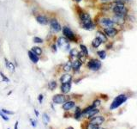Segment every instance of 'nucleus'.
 Instances as JSON below:
<instances>
[{
    "label": "nucleus",
    "instance_id": "obj_1",
    "mask_svg": "<svg viewBox=\"0 0 137 129\" xmlns=\"http://www.w3.org/2000/svg\"><path fill=\"white\" fill-rule=\"evenodd\" d=\"M112 10L113 14L117 16H121L126 17L127 15H128V7L125 5L124 2L121 1V0L115 1V3L112 4Z\"/></svg>",
    "mask_w": 137,
    "mask_h": 129
},
{
    "label": "nucleus",
    "instance_id": "obj_2",
    "mask_svg": "<svg viewBox=\"0 0 137 129\" xmlns=\"http://www.w3.org/2000/svg\"><path fill=\"white\" fill-rule=\"evenodd\" d=\"M127 99H128L127 96L126 95H124V94H121V95L117 96V97H116L114 100H113V102H112V104H111L110 109L111 110H113V109H117L118 107L121 106L122 103H124L125 102H126Z\"/></svg>",
    "mask_w": 137,
    "mask_h": 129
},
{
    "label": "nucleus",
    "instance_id": "obj_3",
    "mask_svg": "<svg viewBox=\"0 0 137 129\" xmlns=\"http://www.w3.org/2000/svg\"><path fill=\"white\" fill-rule=\"evenodd\" d=\"M63 34H64V36L68 40V41H74V42H78L75 34L73 33V31L70 29V28L67 27V26H64V27L63 28Z\"/></svg>",
    "mask_w": 137,
    "mask_h": 129
},
{
    "label": "nucleus",
    "instance_id": "obj_4",
    "mask_svg": "<svg viewBox=\"0 0 137 129\" xmlns=\"http://www.w3.org/2000/svg\"><path fill=\"white\" fill-rule=\"evenodd\" d=\"M101 66H102V64H101L100 60H98L97 58H92L87 63V67L88 69L92 70V71H99L100 69Z\"/></svg>",
    "mask_w": 137,
    "mask_h": 129
},
{
    "label": "nucleus",
    "instance_id": "obj_5",
    "mask_svg": "<svg viewBox=\"0 0 137 129\" xmlns=\"http://www.w3.org/2000/svg\"><path fill=\"white\" fill-rule=\"evenodd\" d=\"M99 23L104 29H107V28H114L115 25H117L113 22L112 19H110L108 17H102L99 21Z\"/></svg>",
    "mask_w": 137,
    "mask_h": 129
},
{
    "label": "nucleus",
    "instance_id": "obj_6",
    "mask_svg": "<svg viewBox=\"0 0 137 129\" xmlns=\"http://www.w3.org/2000/svg\"><path fill=\"white\" fill-rule=\"evenodd\" d=\"M52 101L56 104H62V103L67 102V97L63 95V94H58V95H55L52 97Z\"/></svg>",
    "mask_w": 137,
    "mask_h": 129
},
{
    "label": "nucleus",
    "instance_id": "obj_7",
    "mask_svg": "<svg viewBox=\"0 0 137 129\" xmlns=\"http://www.w3.org/2000/svg\"><path fill=\"white\" fill-rule=\"evenodd\" d=\"M79 18H80V21H81V25L89 22H92L91 16H89V14H87V12H84V11H81V12L79 13Z\"/></svg>",
    "mask_w": 137,
    "mask_h": 129
},
{
    "label": "nucleus",
    "instance_id": "obj_8",
    "mask_svg": "<svg viewBox=\"0 0 137 129\" xmlns=\"http://www.w3.org/2000/svg\"><path fill=\"white\" fill-rule=\"evenodd\" d=\"M58 44L61 48H64L65 50H68L70 48V42L66 37H60L58 40Z\"/></svg>",
    "mask_w": 137,
    "mask_h": 129
},
{
    "label": "nucleus",
    "instance_id": "obj_9",
    "mask_svg": "<svg viewBox=\"0 0 137 129\" xmlns=\"http://www.w3.org/2000/svg\"><path fill=\"white\" fill-rule=\"evenodd\" d=\"M104 33L106 34V36L113 38V37L117 36L118 30L115 29V28H107V29H104Z\"/></svg>",
    "mask_w": 137,
    "mask_h": 129
},
{
    "label": "nucleus",
    "instance_id": "obj_10",
    "mask_svg": "<svg viewBox=\"0 0 137 129\" xmlns=\"http://www.w3.org/2000/svg\"><path fill=\"white\" fill-rule=\"evenodd\" d=\"M104 121H105V118H104L103 116H93L92 117V118H90V122L98 126L102 125Z\"/></svg>",
    "mask_w": 137,
    "mask_h": 129
},
{
    "label": "nucleus",
    "instance_id": "obj_11",
    "mask_svg": "<svg viewBox=\"0 0 137 129\" xmlns=\"http://www.w3.org/2000/svg\"><path fill=\"white\" fill-rule=\"evenodd\" d=\"M50 24H51V28L54 30L55 32H59L62 28H61V25L58 23V22L56 19H51L50 21Z\"/></svg>",
    "mask_w": 137,
    "mask_h": 129
},
{
    "label": "nucleus",
    "instance_id": "obj_12",
    "mask_svg": "<svg viewBox=\"0 0 137 129\" xmlns=\"http://www.w3.org/2000/svg\"><path fill=\"white\" fill-rule=\"evenodd\" d=\"M70 89H71V82H68L66 84H62L61 85V91L63 94H67L70 92Z\"/></svg>",
    "mask_w": 137,
    "mask_h": 129
},
{
    "label": "nucleus",
    "instance_id": "obj_13",
    "mask_svg": "<svg viewBox=\"0 0 137 129\" xmlns=\"http://www.w3.org/2000/svg\"><path fill=\"white\" fill-rule=\"evenodd\" d=\"M74 107H75V102H73V101H67V102H65L63 105V109H64L65 111H68V110L73 109Z\"/></svg>",
    "mask_w": 137,
    "mask_h": 129
},
{
    "label": "nucleus",
    "instance_id": "obj_14",
    "mask_svg": "<svg viewBox=\"0 0 137 129\" xmlns=\"http://www.w3.org/2000/svg\"><path fill=\"white\" fill-rule=\"evenodd\" d=\"M72 80V76L70 74H64L60 77V82L62 84H66L68 82H71Z\"/></svg>",
    "mask_w": 137,
    "mask_h": 129
},
{
    "label": "nucleus",
    "instance_id": "obj_15",
    "mask_svg": "<svg viewBox=\"0 0 137 129\" xmlns=\"http://www.w3.org/2000/svg\"><path fill=\"white\" fill-rule=\"evenodd\" d=\"M97 113H99V109H97L94 108V109L89 110V111H87V113L83 114V115L86 116V118H92V117H93Z\"/></svg>",
    "mask_w": 137,
    "mask_h": 129
},
{
    "label": "nucleus",
    "instance_id": "obj_16",
    "mask_svg": "<svg viewBox=\"0 0 137 129\" xmlns=\"http://www.w3.org/2000/svg\"><path fill=\"white\" fill-rule=\"evenodd\" d=\"M36 20L39 24H42V25H46V24H48V22H49L48 19H47L45 16H38L36 17Z\"/></svg>",
    "mask_w": 137,
    "mask_h": 129
},
{
    "label": "nucleus",
    "instance_id": "obj_17",
    "mask_svg": "<svg viewBox=\"0 0 137 129\" xmlns=\"http://www.w3.org/2000/svg\"><path fill=\"white\" fill-rule=\"evenodd\" d=\"M28 57H29L30 60H32V62L37 63L38 61H39V56L35 54L34 52H32V51H28Z\"/></svg>",
    "mask_w": 137,
    "mask_h": 129
},
{
    "label": "nucleus",
    "instance_id": "obj_18",
    "mask_svg": "<svg viewBox=\"0 0 137 129\" xmlns=\"http://www.w3.org/2000/svg\"><path fill=\"white\" fill-rule=\"evenodd\" d=\"M82 65V63L79 60H75V61L72 62V69L74 70L75 72H78L80 70V68H81Z\"/></svg>",
    "mask_w": 137,
    "mask_h": 129
},
{
    "label": "nucleus",
    "instance_id": "obj_19",
    "mask_svg": "<svg viewBox=\"0 0 137 129\" xmlns=\"http://www.w3.org/2000/svg\"><path fill=\"white\" fill-rule=\"evenodd\" d=\"M96 34H97V37L100 38L102 42H104V43H105V42H107V37H106V34H105V33L104 32L98 31Z\"/></svg>",
    "mask_w": 137,
    "mask_h": 129
},
{
    "label": "nucleus",
    "instance_id": "obj_20",
    "mask_svg": "<svg viewBox=\"0 0 137 129\" xmlns=\"http://www.w3.org/2000/svg\"><path fill=\"white\" fill-rule=\"evenodd\" d=\"M82 29H86V30H92L94 29V24L93 22H89L87 23H85V24L81 25Z\"/></svg>",
    "mask_w": 137,
    "mask_h": 129
},
{
    "label": "nucleus",
    "instance_id": "obj_21",
    "mask_svg": "<svg viewBox=\"0 0 137 129\" xmlns=\"http://www.w3.org/2000/svg\"><path fill=\"white\" fill-rule=\"evenodd\" d=\"M102 43V41H101V40L100 38H98V37H96L95 39H93V41H92V46H93V48H99V46H100V44Z\"/></svg>",
    "mask_w": 137,
    "mask_h": 129
},
{
    "label": "nucleus",
    "instance_id": "obj_22",
    "mask_svg": "<svg viewBox=\"0 0 137 129\" xmlns=\"http://www.w3.org/2000/svg\"><path fill=\"white\" fill-rule=\"evenodd\" d=\"M5 64H6V66L7 68L11 72H15V66H14V64L12 62H9V60H7L5 58Z\"/></svg>",
    "mask_w": 137,
    "mask_h": 129
},
{
    "label": "nucleus",
    "instance_id": "obj_23",
    "mask_svg": "<svg viewBox=\"0 0 137 129\" xmlns=\"http://www.w3.org/2000/svg\"><path fill=\"white\" fill-rule=\"evenodd\" d=\"M82 115H83V114H82V110H81V109H80L79 107L76 108L75 112V118L76 120H79Z\"/></svg>",
    "mask_w": 137,
    "mask_h": 129
},
{
    "label": "nucleus",
    "instance_id": "obj_24",
    "mask_svg": "<svg viewBox=\"0 0 137 129\" xmlns=\"http://www.w3.org/2000/svg\"><path fill=\"white\" fill-rule=\"evenodd\" d=\"M63 71H64L65 72H70V71H71V69H72V62L70 61V62H68L67 64H65L64 65H63Z\"/></svg>",
    "mask_w": 137,
    "mask_h": 129
},
{
    "label": "nucleus",
    "instance_id": "obj_25",
    "mask_svg": "<svg viewBox=\"0 0 137 129\" xmlns=\"http://www.w3.org/2000/svg\"><path fill=\"white\" fill-rule=\"evenodd\" d=\"M32 52H34L35 54L38 55V56L41 55V53H42L41 48H39V46H34V48H32Z\"/></svg>",
    "mask_w": 137,
    "mask_h": 129
},
{
    "label": "nucleus",
    "instance_id": "obj_26",
    "mask_svg": "<svg viewBox=\"0 0 137 129\" xmlns=\"http://www.w3.org/2000/svg\"><path fill=\"white\" fill-rule=\"evenodd\" d=\"M99 128L100 127H99L98 125H95V124L91 123V122L87 124V127H86V129H99Z\"/></svg>",
    "mask_w": 137,
    "mask_h": 129
},
{
    "label": "nucleus",
    "instance_id": "obj_27",
    "mask_svg": "<svg viewBox=\"0 0 137 129\" xmlns=\"http://www.w3.org/2000/svg\"><path fill=\"white\" fill-rule=\"evenodd\" d=\"M97 54L99 55V57H100L101 60H105V57H106V53L104 50L102 51H98V53H97Z\"/></svg>",
    "mask_w": 137,
    "mask_h": 129
},
{
    "label": "nucleus",
    "instance_id": "obj_28",
    "mask_svg": "<svg viewBox=\"0 0 137 129\" xmlns=\"http://www.w3.org/2000/svg\"><path fill=\"white\" fill-rule=\"evenodd\" d=\"M48 86H49V88H50L51 90H54L57 88V83L55 81H51V82L49 83Z\"/></svg>",
    "mask_w": 137,
    "mask_h": 129
},
{
    "label": "nucleus",
    "instance_id": "obj_29",
    "mask_svg": "<svg viewBox=\"0 0 137 129\" xmlns=\"http://www.w3.org/2000/svg\"><path fill=\"white\" fill-rule=\"evenodd\" d=\"M43 120H44V122L46 125H47L49 121H50V117L48 116V114H47L46 113L43 114Z\"/></svg>",
    "mask_w": 137,
    "mask_h": 129
},
{
    "label": "nucleus",
    "instance_id": "obj_30",
    "mask_svg": "<svg viewBox=\"0 0 137 129\" xmlns=\"http://www.w3.org/2000/svg\"><path fill=\"white\" fill-rule=\"evenodd\" d=\"M80 48H81V52L84 53L85 56H87H87H88V51H87V48H86V46L81 45V46H80Z\"/></svg>",
    "mask_w": 137,
    "mask_h": 129
},
{
    "label": "nucleus",
    "instance_id": "obj_31",
    "mask_svg": "<svg viewBox=\"0 0 137 129\" xmlns=\"http://www.w3.org/2000/svg\"><path fill=\"white\" fill-rule=\"evenodd\" d=\"M0 116H1L4 121H9V117H7L6 114L2 112V110H0Z\"/></svg>",
    "mask_w": 137,
    "mask_h": 129
},
{
    "label": "nucleus",
    "instance_id": "obj_32",
    "mask_svg": "<svg viewBox=\"0 0 137 129\" xmlns=\"http://www.w3.org/2000/svg\"><path fill=\"white\" fill-rule=\"evenodd\" d=\"M34 41L35 42V43H42V42H43V40H42L41 38H39V37H34Z\"/></svg>",
    "mask_w": 137,
    "mask_h": 129
},
{
    "label": "nucleus",
    "instance_id": "obj_33",
    "mask_svg": "<svg viewBox=\"0 0 137 129\" xmlns=\"http://www.w3.org/2000/svg\"><path fill=\"white\" fill-rule=\"evenodd\" d=\"M2 110V112L3 113H4L5 114H14V112H12V111H9V110H7V109H1Z\"/></svg>",
    "mask_w": 137,
    "mask_h": 129
},
{
    "label": "nucleus",
    "instance_id": "obj_34",
    "mask_svg": "<svg viewBox=\"0 0 137 129\" xmlns=\"http://www.w3.org/2000/svg\"><path fill=\"white\" fill-rule=\"evenodd\" d=\"M100 100H95L94 102H93V106L94 108H97L98 106H100Z\"/></svg>",
    "mask_w": 137,
    "mask_h": 129
},
{
    "label": "nucleus",
    "instance_id": "obj_35",
    "mask_svg": "<svg viewBox=\"0 0 137 129\" xmlns=\"http://www.w3.org/2000/svg\"><path fill=\"white\" fill-rule=\"evenodd\" d=\"M0 75H1V77H3V80H4V81H5V82H9V79L8 78V77H6L5 76H4V74L2 72H0Z\"/></svg>",
    "mask_w": 137,
    "mask_h": 129
},
{
    "label": "nucleus",
    "instance_id": "obj_36",
    "mask_svg": "<svg viewBox=\"0 0 137 129\" xmlns=\"http://www.w3.org/2000/svg\"><path fill=\"white\" fill-rule=\"evenodd\" d=\"M43 98H44L43 95H39V98H38V100H39V103H42V101H43Z\"/></svg>",
    "mask_w": 137,
    "mask_h": 129
},
{
    "label": "nucleus",
    "instance_id": "obj_37",
    "mask_svg": "<svg viewBox=\"0 0 137 129\" xmlns=\"http://www.w3.org/2000/svg\"><path fill=\"white\" fill-rule=\"evenodd\" d=\"M30 121H31V123H32V126H34V127H35V126H36V121H33L32 119L30 120Z\"/></svg>",
    "mask_w": 137,
    "mask_h": 129
},
{
    "label": "nucleus",
    "instance_id": "obj_38",
    "mask_svg": "<svg viewBox=\"0 0 137 129\" xmlns=\"http://www.w3.org/2000/svg\"><path fill=\"white\" fill-rule=\"evenodd\" d=\"M17 128H18V121H16L15 124V129H17Z\"/></svg>",
    "mask_w": 137,
    "mask_h": 129
},
{
    "label": "nucleus",
    "instance_id": "obj_39",
    "mask_svg": "<svg viewBox=\"0 0 137 129\" xmlns=\"http://www.w3.org/2000/svg\"><path fill=\"white\" fill-rule=\"evenodd\" d=\"M34 113H35V114H36V116H37V117L39 116V112H38L36 109H34Z\"/></svg>",
    "mask_w": 137,
    "mask_h": 129
},
{
    "label": "nucleus",
    "instance_id": "obj_40",
    "mask_svg": "<svg viewBox=\"0 0 137 129\" xmlns=\"http://www.w3.org/2000/svg\"><path fill=\"white\" fill-rule=\"evenodd\" d=\"M102 2H105V3H108V2H110V1H112V0H101Z\"/></svg>",
    "mask_w": 137,
    "mask_h": 129
},
{
    "label": "nucleus",
    "instance_id": "obj_41",
    "mask_svg": "<svg viewBox=\"0 0 137 129\" xmlns=\"http://www.w3.org/2000/svg\"><path fill=\"white\" fill-rule=\"evenodd\" d=\"M52 49H53V51H54V52H56V51H57V49H56V46H55V45H53V46H52Z\"/></svg>",
    "mask_w": 137,
    "mask_h": 129
},
{
    "label": "nucleus",
    "instance_id": "obj_42",
    "mask_svg": "<svg viewBox=\"0 0 137 129\" xmlns=\"http://www.w3.org/2000/svg\"><path fill=\"white\" fill-rule=\"evenodd\" d=\"M73 1H75V2H81V0H73Z\"/></svg>",
    "mask_w": 137,
    "mask_h": 129
},
{
    "label": "nucleus",
    "instance_id": "obj_43",
    "mask_svg": "<svg viewBox=\"0 0 137 129\" xmlns=\"http://www.w3.org/2000/svg\"><path fill=\"white\" fill-rule=\"evenodd\" d=\"M66 129H74L73 127H68V128H66Z\"/></svg>",
    "mask_w": 137,
    "mask_h": 129
},
{
    "label": "nucleus",
    "instance_id": "obj_44",
    "mask_svg": "<svg viewBox=\"0 0 137 129\" xmlns=\"http://www.w3.org/2000/svg\"><path fill=\"white\" fill-rule=\"evenodd\" d=\"M99 129H105V128H99Z\"/></svg>",
    "mask_w": 137,
    "mask_h": 129
},
{
    "label": "nucleus",
    "instance_id": "obj_45",
    "mask_svg": "<svg viewBox=\"0 0 137 129\" xmlns=\"http://www.w3.org/2000/svg\"><path fill=\"white\" fill-rule=\"evenodd\" d=\"M8 129H9V128H8Z\"/></svg>",
    "mask_w": 137,
    "mask_h": 129
}]
</instances>
